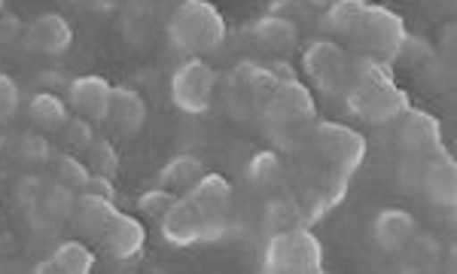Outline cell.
I'll return each instance as SVG.
<instances>
[{
  "instance_id": "cell-13",
  "label": "cell",
  "mask_w": 457,
  "mask_h": 274,
  "mask_svg": "<svg viewBox=\"0 0 457 274\" xmlns=\"http://www.w3.org/2000/svg\"><path fill=\"white\" fill-rule=\"evenodd\" d=\"M110 98H113V86L104 77H77L68 83V104L77 110V116H83L88 122H107L110 113Z\"/></svg>"
},
{
  "instance_id": "cell-33",
  "label": "cell",
  "mask_w": 457,
  "mask_h": 274,
  "mask_svg": "<svg viewBox=\"0 0 457 274\" xmlns=\"http://www.w3.org/2000/svg\"><path fill=\"white\" fill-rule=\"evenodd\" d=\"M58 137H62L64 146H71V150H86L95 137V129H92V122L83 120V116H71V120L62 125Z\"/></svg>"
},
{
  "instance_id": "cell-26",
  "label": "cell",
  "mask_w": 457,
  "mask_h": 274,
  "mask_svg": "<svg viewBox=\"0 0 457 274\" xmlns=\"http://www.w3.org/2000/svg\"><path fill=\"white\" fill-rule=\"evenodd\" d=\"M247 177H250V183H253L256 189H278L281 187V180H284V165H281V159H278V153H271V150H262V153H256L253 159H250V165H247Z\"/></svg>"
},
{
  "instance_id": "cell-21",
  "label": "cell",
  "mask_w": 457,
  "mask_h": 274,
  "mask_svg": "<svg viewBox=\"0 0 457 274\" xmlns=\"http://www.w3.org/2000/svg\"><path fill=\"white\" fill-rule=\"evenodd\" d=\"M28 120H31L37 125V131H43V135H58L62 125L71 120V110L55 92H37L34 98L28 101Z\"/></svg>"
},
{
  "instance_id": "cell-1",
  "label": "cell",
  "mask_w": 457,
  "mask_h": 274,
  "mask_svg": "<svg viewBox=\"0 0 457 274\" xmlns=\"http://www.w3.org/2000/svg\"><path fill=\"white\" fill-rule=\"evenodd\" d=\"M314 155L323 162L327 171H320V187H317V204L312 207V217H320L329 207H336L345 198L351 177L360 171L366 159V140L348 125L314 120L312 129Z\"/></svg>"
},
{
  "instance_id": "cell-39",
  "label": "cell",
  "mask_w": 457,
  "mask_h": 274,
  "mask_svg": "<svg viewBox=\"0 0 457 274\" xmlns=\"http://www.w3.org/2000/svg\"><path fill=\"white\" fill-rule=\"evenodd\" d=\"M312 10H327V6H333V4H338V0H305Z\"/></svg>"
},
{
  "instance_id": "cell-34",
  "label": "cell",
  "mask_w": 457,
  "mask_h": 274,
  "mask_svg": "<svg viewBox=\"0 0 457 274\" xmlns=\"http://www.w3.org/2000/svg\"><path fill=\"white\" fill-rule=\"evenodd\" d=\"M177 202V192L171 189H150V192H144L141 198H137V207H141V213L144 217H150V220H162L168 213V207H171Z\"/></svg>"
},
{
  "instance_id": "cell-11",
  "label": "cell",
  "mask_w": 457,
  "mask_h": 274,
  "mask_svg": "<svg viewBox=\"0 0 457 274\" xmlns=\"http://www.w3.org/2000/svg\"><path fill=\"white\" fill-rule=\"evenodd\" d=\"M400 146L405 153V159H430V155L442 153V135H439V122L430 113L421 110H405L400 116Z\"/></svg>"
},
{
  "instance_id": "cell-3",
  "label": "cell",
  "mask_w": 457,
  "mask_h": 274,
  "mask_svg": "<svg viewBox=\"0 0 457 274\" xmlns=\"http://www.w3.org/2000/svg\"><path fill=\"white\" fill-rule=\"evenodd\" d=\"M165 34L174 52H180V55H208V52L223 46L226 19L208 0H183L174 16L165 21Z\"/></svg>"
},
{
  "instance_id": "cell-16",
  "label": "cell",
  "mask_w": 457,
  "mask_h": 274,
  "mask_svg": "<svg viewBox=\"0 0 457 274\" xmlns=\"http://www.w3.org/2000/svg\"><path fill=\"white\" fill-rule=\"evenodd\" d=\"M101 244L113 259H135L144 250L146 244V232L141 226V220L129 217V213H113V220L107 223V228L101 232Z\"/></svg>"
},
{
  "instance_id": "cell-42",
  "label": "cell",
  "mask_w": 457,
  "mask_h": 274,
  "mask_svg": "<svg viewBox=\"0 0 457 274\" xmlns=\"http://www.w3.org/2000/svg\"><path fill=\"white\" fill-rule=\"evenodd\" d=\"M0 12H4V0H0Z\"/></svg>"
},
{
  "instance_id": "cell-2",
  "label": "cell",
  "mask_w": 457,
  "mask_h": 274,
  "mask_svg": "<svg viewBox=\"0 0 457 274\" xmlns=\"http://www.w3.org/2000/svg\"><path fill=\"white\" fill-rule=\"evenodd\" d=\"M345 101H348L353 116H360L363 122L372 125L396 122L409 110V98L390 79L385 64L370 62V58H360V55H353L351 79L345 86Z\"/></svg>"
},
{
  "instance_id": "cell-12",
  "label": "cell",
  "mask_w": 457,
  "mask_h": 274,
  "mask_svg": "<svg viewBox=\"0 0 457 274\" xmlns=\"http://www.w3.org/2000/svg\"><path fill=\"white\" fill-rule=\"evenodd\" d=\"M25 46L40 55H64L73 46V28L62 12H40L25 25Z\"/></svg>"
},
{
  "instance_id": "cell-6",
  "label": "cell",
  "mask_w": 457,
  "mask_h": 274,
  "mask_svg": "<svg viewBox=\"0 0 457 274\" xmlns=\"http://www.w3.org/2000/svg\"><path fill=\"white\" fill-rule=\"evenodd\" d=\"M262 271L269 274H320L323 247L305 226L271 232L262 253Z\"/></svg>"
},
{
  "instance_id": "cell-25",
  "label": "cell",
  "mask_w": 457,
  "mask_h": 274,
  "mask_svg": "<svg viewBox=\"0 0 457 274\" xmlns=\"http://www.w3.org/2000/svg\"><path fill=\"white\" fill-rule=\"evenodd\" d=\"M16 159L21 162L25 168H43L55 159V150L49 144V137L43 131H28V135H19L16 137Z\"/></svg>"
},
{
  "instance_id": "cell-7",
  "label": "cell",
  "mask_w": 457,
  "mask_h": 274,
  "mask_svg": "<svg viewBox=\"0 0 457 274\" xmlns=\"http://www.w3.org/2000/svg\"><path fill=\"white\" fill-rule=\"evenodd\" d=\"M187 198L193 202L208 232V244L226 238V228L232 223V187L226 177L204 171L193 187L187 189Z\"/></svg>"
},
{
  "instance_id": "cell-9",
  "label": "cell",
  "mask_w": 457,
  "mask_h": 274,
  "mask_svg": "<svg viewBox=\"0 0 457 274\" xmlns=\"http://www.w3.org/2000/svg\"><path fill=\"white\" fill-rule=\"evenodd\" d=\"M302 68H305L312 83L320 88L323 95L342 98L345 86H348V79H351L353 58L338 46V43L317 40L305 49V55H302Z\"/></svg>"
},
{
  "instance_id": "cell-28",
  "label": "cell",
  "mask_w": 457,
  "mask_h": 274,
  "mask_svg": "<svg viewBox=\"0 0 457 274\" xmlns=\"http://www.w3.org/2000/svg\"><path fill=\"white\" fill-rule=\"evenodd\" d=\"M83 153H86L88 171L107 174V177H113L116 171H120V153H116V146L110 144L107 137H98V135H95V137H92V144H88Z\"/></svg>"
},
{
  "instance_id": "cell-38",
  "label": "cell",
  "mask_w": 457,
  "mask_h": 274,
  "mask_svg": "<svg viewBox=\"0 0 457 274\" xmlns=\"http://www.w3.org/2000/svg\"><path fill=\"white\" fill-rule=\"evenodd\" d=\"M122 0H88V10L98 12V16H113V12H120Z\"/></svg>"
},
{
  "instance_id": "cell-27",
  "label": "cell",
  "mask_w": 457,
  "mask_h": 274,
  "mask_svg": "<svg viewBox=\"0 0 457 274\" xmlns=\"http://www.w3.org/2000/svg\"><path fill=\"white\" fill-rule=\"evenodd\" d=\"M363 10L366 0H338V4L323 10V25H327V31H333L345 40L360 21V16H363Z\"/></svg>"
},
{
  "instance_id": "cell-20",
  "label": "cell",
  "mask_w": 457,
  "mask_h": 274,
  "mask_svg": "<svg viewBox=\"0 0 457 274\" xmlns=\"http://www.w3.org/2000/svg\"><path fill=\"white\" fill-rule=\"evenodd\" d=\"M95 269V253L83 241H62L53 250L46 262H40L34 271H55V274H88Z\"/></svg>"
},
{
  "instance_id": "cell-31",
  "label": "cell",
  "mask_w": 457,
  "mask_h": 274,
  "mask_svg": "<svg viewBox=\"0 0 457 274\" xmlns=\"http://www.w3.org/2000/svg\"><path fill=\"white\" fill-rule=\"evenodd\" d=\"M43 189H46V180H43V177L25 174V177H19L16 187H12V198H16V204L25 213H34L37 204H40V198H43Z\"/></svg>"
},
{
  "instance_id": "cell-19",
  "label": "cell",
  "mask_w": 457,
  "mask_h": 274,
  "mask_svg": "<svg viewBox=\"0 0 457 274\" xmlns=\"http://www.w3.org/2000/svg\"><path fill=\"white\" fill-rule=\"evenodd\" d=\"M253 40L260 43L265 49H275V52H287L299 43V21L278 16V12H269V16L256 19L253 28H250Z\"/></svg>"
},
{
  "instance_id": "cell-10",
  "label": "cell",
  "mask_w": 457,
  "mask_h": 274,
  "mask_svg": "<svg viewBox=\"0 0 457 274\" xmlns=\"http://www.w3.org/2000/svg\"><path fill=\"white\" fill-rule=\"evenodd\" d=\"M415 189L424 192L433 204L439 207H452L457 195V174H454V159L445 150L424 159L418 165L415 177Z\"/></svg>"
},
{
  "instance_id": "cell-24",
  "label": "cell",
  "mask_w": 457,
  "mask_h": 274,
  "mask_svg": "<svg viewBox=\"0 0 457 274\" xmlns=\"http://www.w3.org/2000/svg\"><path fill=\"white\" fill-rule=\"evenodd\" d=\"M120 16H122V34L131 43H144L150 37V25L156 21L153 0H122Z\"/></svg>"
},
{
  "instance_id": "cell-8",
  "label": "cell",
  "mask_w": 457,
  "mask_h": 274,
  "mask_svg": "<svg viewBox=\"0 0 457 274\" xmlns=\"http://www.w3.org/2000/svg\"><path fill=\"white\" fill-rule=\"evenodd\" d=\"M213 92H217V73H213V68L202 55L187 58L171 73V101L183 113H208L213 104Z\"/></svg>"
},
{
  "instance_id": "cell-5",
  "label": "cell",
  "mask_w": 457,
  "mask_h": 274,
  "mask_svg": "<svg viewBox=\"0 0 457 274\" xmlns=\"http://www.w3.org/2000/svg\"><path fill=\"white\" fill-rule=\"evenodd\" d=\"M260 116L269 122V131L281 140L299 137L302 131H308L317 120L314 98L305 86L296 79H278L275 92L269 95V101L262 104Z\"/></svg>"
},
{
  "instance_id": "cell-41",
  "label": "cell",
  "mask_w": 457,
  "mask_h": 274,
  "mask_svg": "<svg viewBox=\"0 0 457 274\" xmlns=\"http://www.w3.org/2000/svg\"><path fill=\"white\" fill-rule=\"evenodd\" d=\"M68 4H83V0H68Z\"/></svg>"
},
{
  "instance_id": "cell-37",
  "label": "cell",
  "mask_w": 457,
  "mask_h": 274,
  "mask_svg": "<svg viewBox=\"0 0 457 274\" xmlns=\"http://www.w3.org/2000/svg\"><path fill=\"white\" fill-rule=\"evenodd\" d=\"M19 34H25V25H21L16 16H4V12H0V43H10L12 37H19Z\"/></svg>"
},
{
  "instance_id": "cell-29",
  "label": "cell",
  "mask_w": 457,
  "mask_h": 274,
  "mask_svg": "<svg viewBox=\"0 0 457 274\" xmlns=\"http://www.w3.org/2000/svg\"><path fill=\"white\" fill-rule=\"evenodd\" d=\"M302 223H305V220H302V211L293 198H271V202L265 204V226H269L271 232L296 228Z\"/></svg>"
},
{
  "instance_id": "cell-22",
  "label": "cell",
  "mask_w": 457,
  "mask_h": 274,
  "mask_svg": "<svg viewBox=\"0 0 457 274\" xmlns=\"http://www.w3.org/2000/svg\"><path fill=\"white\" fill-rule=\"evenodd\" d=\"M113 213H116L113 202L98 198V195H88V192H79V202H77V211H73V220H77V226L83 228L88 238H101V232H104L107 223L113 220Z\"/></svg>"
},
{
  "instance_id": "cell-14",
  "label": "cell",
  "mask_w": 457,
  "mask_h": 274,
  "mask_svg": "<svg viewBox=\"0 0 457 274\" xmlns=\"http://www.w3.org/2000/svg\"><path fill=\"white\" fill-rule=\"evenodd\" d=\"M418 235V223L409 211L403 207H385V211L375 213L372 220V241L381 253L400 256L403 247Z\"/></svg>"
},
{
  "instance_id": "cell-35",
  "label": "cell",
  "mask_w": 457,
  "mask_h": 274,
  "mask_svg": "<svg viewBox=\"0 0 457 274\" xmlns=\"http://www.w3.org/2000/svg\"><path fill=\"white\" fill-rule=\"evenodd\" d=\"M19 110H21V92H19L16 79L0 73V125L16 120Z\"/></svg>"
},
{
  "instance_id": "cell-36",
  "label": "cell",
  "mask_w": 457,
  "mask_h": 274,
  "mask_svg": "<svg viewBox=\"0 0 457 274\" xmlns=\"http://www.w3.org/2000/svg\"><path fill=\"white\" fill-rule=\"evenodd\" d=\"M79 192H88V195H98V198H107V202H113L116 198V189H113V183H110V177L107 174H88V180H86V187L79 189Z\"/></svg>"
},
{
  "instance_id": "cell-4",
  "label": "cell",
  "mask_w": 457,
  "mask_h": 274,
  "mask_svg": "<svg viewBox=\"0 0 457 274\" xmlns=\"http://www.w3.org/2000/svg\"><path fill=\"white\" fill-rule=\"evenodd\" d=\"M405 37L409 34H405V25L396 12L385 10V6L366 4L363 16H360L353 31L342 43L353 55L370 58V62H378L387 68V64H394L400 58Z\"/></svg>"
},
{
  "instance_id": "cell-18",
  "label": "cell",
  "mask_w": 457,
  "mask_h": 274,
  "mask_svg": "<svg viewBox=\"0 0 457 274\" xmlns=\"http://www.w3.org/2000/svg\"><path fill=\"white\" fill-rule=\"evenodd\" d=\"M107 122L120 131L122 137H131L146 125V101L141 92L129 86H113V98H110V113Z\"/></svg>"
},
{
  "instance_id": "cell-30",
  "label": "cell",
  "mask_w": 457,
  "mask_h": 274,
  "mask_svg": "<svg viewBox=\"0 0 457 274\" xmlns=\"http://www.w3.org/2000/svg\"><path fill=\"white\" fill-rule=\"evenodd\" d=\"M439 244L433 241V238H427V235H421V238H411L409 244L403 247V253L405 256V265H415V269H424V265H436L439 262Z\"/></svg>"
},
{
  "instance_id": "cell-32",
  "label": "cell",
  "mask_w": 457,
  "mask_h": 274,
  "mask_svg": "<svg viewBox=\"0 0 457 274\" xmlns=\"http://www.w3.org/2000/svg\"><path fill=\"white\" fill-rule=\"evenodd\" d=\"M55 168H58V180L62 183H68V187L73 189H83L86 187V180H88V165L83 159H77L73 153H62V155H55Z\"/></svg>"
},
{
  "instance_id": "cell-23",
  "label": "cell",
  "mask_w": 457,
  "mask_h": 274,
  "mask_svg": "<svg viewBox=\"0 0 457 274\" xmlns=\"http://www.w3.org/2000/svg\"><path fill=\"white\" fill-rule=\"evenodd\" d=\"M202 174H204L202 159H195V155H174L159 171V187L171 192H187Z\"/></svg>"
},
{
  "instance_id": "cell-40",
  "label": "cell",
  "mask_w": 457,
  "mask_h": 274,
  "mask_svg": "<svg viewBox=\"0 0 457 274\" xmlns=\"http://www.w3.org/2000/svg\"><path fill=\"white\" fill-rule=\"evenodd\" d=\"M0 153H4V137H0Z\"/></svg>"
},
{
  "instance_id": "cell-15",
  "label": "cell",
  "mask_w": 457,
  "mask_h": 274,
  "mask_svg": "<svg viewBox=\"0 0 457 274\" xmlns=\"http://www.w3.org/2000/svg\"><path fill=\"white\" fill-rule=\"evenodd\" d=\"M162 235H165L168 244L174 247H193V244H208V232H204V223L198 217V211L193 207L187 195H177V202L168 207V213L159 220Z\"/></svg>"
},
{
  "instance_id": "cell-17",
  "label": "cell",
  "mask_w": 457,
  "mask_h": 274,
  "mask_svg": "<svg viewBox=\"0 0 457 274\" xmlns=\"http://www.w3.org/2000/svg\"><path fill=\"white\" fill-rule=\"evenodd\" d=\"M77 202H79V192L73 187H68V183H62V180L46 183L40 204H37V211L28 213V217L34 220V226H46V228L64 226V223H71V220H73Z\"/></svg>"
}]
</instances>
